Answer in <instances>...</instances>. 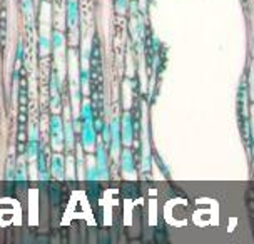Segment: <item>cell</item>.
<instances>
[{
  "instance_id": "cell-2",
  "label": "cell",
  "mask_w": 254,
  "mask_h": 244,
  "mask_svg": "<svg viewBox=\"0 0 254 244\" xmlns=\"http://www.w3.org/2000/svg\"><path fill=\"white\" fill-rule=\"evenodd\" d=\"M20 82H19V130H17V139H19V152L25 151L27 146V116H29V94H27V77L24 69H20Z\"/></svg>"
},
{
  "instance_id": "cell-1",
  "label": "cell",
  "mask_w": 254,
  "mask_h": 244,
  "mask_svg": "<svg viewBox=\"0 0 254 244\" xmlns=\"http://www.w3.org/2000/svg\"><path fill=\"white\" fill-rule=\"evenodd\" d=\"M90 96L94 102V116L99 117L102 109V59L97 37L94 39L90 51Z\"/></svg>"
},
{
  "instance_id": "cell-4",
  "label": "cell",
  "mask_w": 254,
  "mask_h": 244,
  "mask_svg": "<svg viewBox=\"0 0 254 244\" xmlns=\"http://www.w3.org/2000/svg\"><path fill=\"white\" fill-rule=\"evenodd\" d=\"M7 25H8L7 2L2 0L0 2V47H2V52L5 51V44H7Z\"/></svg>"
},
{
  "instance_id": "cell-3",
  "label": "cell",
  "mask_w": 254,
  "mask_h": 244,
  "mask_svg": "<svg viewBox=\"0 0 254 244\" xmlns=\"http://www.w3.org/2000/svg\"><path fill=\"white\" fill-rule=\"evenodd\" d=\"M246 114V75L241 80V85H239V99H238V119H239V127H241V134L243 137H248L246 132V124L249 117H244Z\"/></svg>"
},
{
  "instance_id": "cell-5",
  "label": "cell",
  "mask_w": 254,
  "mask_h": 244,
  "mask_svg": "<svg viewBox=\"0 0 254 244\" xmlns=\"http://www.w3.org/2000/svg\"><path fill=\"white\" fill-rule=\"evenodd\" d=\"M243 2H244V0H243Z\"/></svg>"
}]
</instances>
